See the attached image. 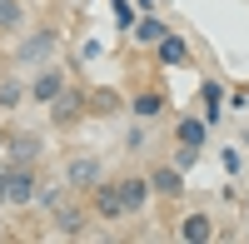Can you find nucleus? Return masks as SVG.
Returning a JSON list of instances; mask_svg holds the SVG:
<instances>
[{"mask_svg":"<svg viewBox=\"0 0 249 244\" xmlns=\"http://www.w3.org/2000/svg\"><path fill=\"white\" fill-rule=\"evenodd\" d=\"M35 194H40L35 170L10 159V165L0 170V205H5V209H25V205H35Z\"/></svg>","mask_w":249,"mask_h":244,"instance_id":"f257e3e1","label":"nucleus"},{"mask_svg":"<svg viewBox=\"0 0 249 244\" xmlns=\"http://www.w3.org/2000/svg\"><path fill=\"white\" fill-rule=\"evenodd\" d=\"M60 50V30L55 25H40L30 35H15V55H10V65H50Z\"/></svg>","mask_w":249,"mask_h":244,"instance_id":"f03ea898","label":"nucleus"},{"mask_svg":"<svg viewBox=\"0 0 249 244\" xmlns=\"http://www.w3.org/2000/svg\"><path fill=\"white\" fill-rule=\"evenodd\" d=\"M100 179H105V159H100V155H75L65 165V185L80 190V194H90Z\"/></svg>","mask_w":249,"mask_h":244,"instance_id":"7ed1b4c3","label":"nucleus"},{"mask_svg":"<svg viewBox=\"0 0 249 244\" xmlns=\"http://www.w3.org/2000/svg\"><path fill=\"white\" fill-rule=\"evenodd\" d=\"M65 90H70V80H65V70H60L55 60H50V65H40V75L30 80V100H35V105H55Z\"/></svg>","mask_w":249,"mask_h":244,"instance_id":"20e7f679","label":"nucleus"},{"mask_svg":"<svg viewBox=\"0 0 249 244\" xmlns=\"http://www.w3.org/2000/svg\"><path fill=\"white\" fill-rule=\"evenodd\" d=\"M115 185H120V205H124V214H144V209H150V199H155L150 174H124V179H115Z\"/></svg>","mask_w":249,"mask_h":244,"instance_id":"39448f33","label":"nucleus"},{"mask_svg":"<svg viewBox=\"0 0 249 244\" xmlns=\"http://www.w3.org/2000/svg\"><path fill=\"white\" fill-rule=\"evenodd\" d=\"M155 65H164V70H190L195 65V50H190V40H184L179 30H170L155 45Z\"/></svg>","mask_w":249,"mask_h":244,"instance_id":"423d86ee","label":"nucleus"},{"mask_svg":"<svg viewBox=\"0 0 249 244\" xmlns=\"http://www.w3.org/2000/svg\"><path fill=\"white\" fill-rule=\"evenodd\" d=\"M224 110H230V90H224L219 80H210V85L199 90V115L210 120V130H214V125H224Z\"/></svg>","mask_w":249,"mask_h":244,"instance_id":"0eeeda50","label":"nucleus"},{"mask_svg":"<svg viewBox=\"0 0 249 244\" xmlns=\"http://www.w3.org/2000/svg\"><path fill=\"white\" fill-rule=\"evenodd\" d=\"M90 199H95V214L100 219H130L124 205H120V185H115V179H100V185L90 190Z\"/></svg>","mask_w":249,"mask_h":244,"instance_id":"6e6552de","label":"nucleus"},{"mask_svg":"<svg viewBox=\"0 0 249 244\" xmlns=\"http://www.w3.org/2000/svg\"><path fill=\"white\" fill-rule=\"evenodd\" d=\"M175 139L184 150H204V139H210V120L204 115H179L175 120Z\"/></svg>","mask_w":249,"mask_h":244,"instance_id":"1a4fd4ad","label":"nucleus"},{"mask_svg":"<svg viewBox=\"0 0 249 244\" xmlns=\"http://www.w3.org/2000/svg\"><path fill=\"white\" fill-rule=\"evenodd\" d=\"M179 239H184V244H210V239H214V214L190 209V214L179 219Z\"/></svg>","mask_w":249,"mask_h":244,"instance_id":"9d476101","label":"nucleus"},{"mask_svg":"<svg viewBox=\"0 0 249 244\" xmlns=\"http://www.w3.org/2000/svg\"><path fill=\"white\" fill-rule=\"evenodd\" d=\"M175 25H164V20L155 15V10H144L140 20H135V25H130V35H135V45H160V40L164 35H170Z\"/></svg>","mask_w":249,"mask_h":244,"instance_id":"9b49d317","label":"nucleus"},{"mask_svg":"<svg viewBox=\"0 0 249 244\" xmlns=\"http://www.w3.org/2000/svg\"><path fill=\"white\" fill-rule=\"evenodd\" d=\"M164 105H170V100H164V90H135V95H130V110H135L140 125H144V120H160Z\"/></svg>","mask_w":249,"mask_h":244,"instance_id":"f8f14e48","label":"nucleus"},{"mask_svg":"<svg viewBox=\"0 0 249 244\" xmlns=\"http://www.w3.org/2000/svg\"><path fill=\"white\" fill-rule=\"evenodd\" d=\"M30 30V15L20 0H0V40H10V35H25Z\"/></svg>","mask_w":249,"mask_h":244,"instance_id":"ddd939ff","label":"nucleus"},{"mask_svg":"<svg viewBox=\"0 0 249 244\" xmlns=\"http://www.w3.org/2000/svg\"><path fill=\"white\" fill-rule=\"evenodd\" d=\"M150 185H155V194H160V199H179V194H184V170L160 165V170L150 174Z\"/></svg>","mask_w":249,"mask_h":244,"instance_id":"4468645a","label":"nucleus"},{"mask_svg":"<svg viewBox=\"0 0 249 244\" xmlns=\"http://www.w3.org/2000/svg\"><path fill=\"white\" fill-rule=\"evenodd\" d=\"M50 219H55V234H65V239H80V234H85V214H80V209H70L65 199H60V205L50 209Z\"/></svg>","mask_w":249,"mask_h":244,"instance_id":"2eb2a0df","label":"nucleus"},{"mask_svg":"<svg viewBox=\"0 0 249 244\" xmlns=\"http://www.w3.org/2000/svg\"><path fill=\"white\" fill-rule=\"evenodd\" d=\"M5 150H10L15 165H35L45 145H40V135H10V139H5Z\"/></svg>","mask_w":249,"mask_h":244,"instance_id":"dca6fc26","label":"nucleus"},{"mask_svg":"<svg viewBox=\"0 0 249 244\" xmlns=\"http://www.w3.org/2000/svg\"><path fill=\"white\" fill-rule=\"evenodd\" d=\"M80 105H85V100H80L75 90H65V95H60L55 105H50V115H55V125H70V120H80Z\"/></svg>","mask_w":249,"mask_h":244,"instance_id":"f3484780","label":"nucleus"},{"mask_svg":"<svg viewBox=\"0 0 249 244\" xmlns=\"http://www.w3.org/2000/svg\"><path fill=\"white\" fill-rule=\"evenodd\" d=\"M25 95H30V90H25V85H20V80H15V75H5V80H0V110H15V105H20V100H25Z\"/></svg>","mask_w":249,"mask_h":244,"instance_id":"a211bd4d","label":"nucleus"},{"mask_svg":"<svg viewBox=\"0 0 249 244\" xmlns=\"http://www.w3.org/2000/svg\"><path fill=\"white\" fill-rule=\"evenodd\" d=\"M70 194V185H65V179H60V185H40V194H35V205H45V209H55L60 205V199H65Z\"/></svg>","mask_w":249,"mask_h":244,"instance_id":"6ab92c4d","label":"nucleus"},{"mask_svg":"<svg viewBox=\"0 0 249 244\" xmlns=\"http://www.w3.org/2000/svg\"><path fill=\"white\" fill-rule=\"evenodd\" d=\"M115 20H120V30H130V25H135V10H130V0H115Z\"/></svg>","mask_w":249,"mask_h":244,"instance_id":"aec40b11","label":"nucleus"},{"mask_svg":"<svg viewBox=\"0 0 249 244\" xmlns=\"http://www.w3.org/2000/svg\"><path fill=\"white\" fill-rule=\"evenodd\" d=\"M135 5H140V15H144V10H155V0H135Z\"/></svg>","mask_w":249,"mask_h":244,"instance_id":"412c9836","label":"nucleus"},{"mask_svg":"<svg viewBox=\"0 0 249 244\" xmlns=\"http://www.w3.org/2000/svg\"><path fill=\"white\" fill-rule=\"evenodd\" d=\"M239 145H244V150H249V135H244V139H239Z\"/></svg>","mask_w":249,"mask_h":244,"instance_id":"4be33fe9","label":"nucleus"},{"mask_svg":"<svg viewBox=\"0 0 249 244\" xmlns=\"http://www.w3.org/2000/svg\"><path fill=\"white\" fill-rule=\"evenodd\" d=\"M0 150H5V135H0Z\"/></svg>","mask_w":249,"mask_h":244,"instance_id":"5701e85b","label":"nucleus"}]
</instances>
